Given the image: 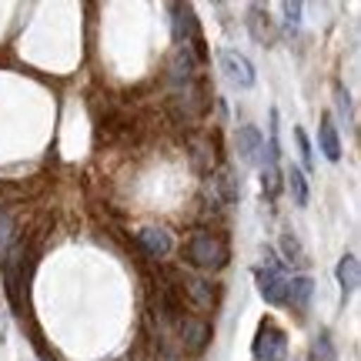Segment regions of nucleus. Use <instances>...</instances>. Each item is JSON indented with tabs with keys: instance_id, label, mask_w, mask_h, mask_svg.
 Returning <instances> with one entry per match:
<instances>
[{
	"instance_id": "obj_13",
	"label": "nucleus",
	"mask_w": 361,
	"mask_h": 361,
	"mask_svg": "<svg viewBox=\"0 0 361 361\" xmlns=\"http://www.w3.org/2000/svg\"><path fill=\"white\" fill-rule=\"evenodd\" d=\"M284 184H288V191H291V197H295L298 207H308V178L301 174V168H288V174H284Z\"/></svg>"
},
{
	"instance_id": "obj_15",
	"label": "nucleus",
	"mask_w": 361,
	"mask_h": 361,
	"mask_svg": "<svg viewBox=\"0 0 361 361\" xmlns=\"http://www.w3.org/2000/svg\"><path fill=\"white\" fill-rule=\"evenodd\" d=\"M13 238H17V231H13V221H11V214L0 207V258H4V261L11 258Z\"/></svg>"
},
{
	"instance_id": "obj_5",
	"label": "nucleus",
	"mask_w": 361,
	"mask_h": 361,
	"mask_svg": "<svg viewBox=\"0 0 361 361\" xmlns=\"http://www.w3.org/2000/svg\"><path fill=\"white\" fill-rule=\"evenodd\" d=\"M255 281H258V295L268 305H284L288 298V278L281 268H255Z\"/></svg>"
},
{
	"instance_id": "obj_21",
	"label": "nucleus",
	"mask_w": 361,
	"mask_h": 361,
	"mask_svg": "<svg viewBox=\"0 0 361 361\" xmlns=\"http://www.w3.org/2000/svg\"><path fill=\"white\" fill-rule=\"evenodd\" d=\"M295 141H298V151H301V157H305V168H314V164H311V141H308V134H305V130L301 128H295Z\"/></svg>"
},
{
	"instance_id": "obj_11",
	"label": "nucleus",
	"mask_w": 361,
	"mask_h": 361,
	"mask_svg": "<svg viewBox=\"0 0 361 361\" xmlns=\"http://www.w3.org/2000/svg\"><path fill=\"white\" fill-rule=\"evenodd\" d=\"M180 284H184V295L191 298L201 311L214 308V288H211L204 278H180Z\"/></svg>"
},
{
	"instance_id": "obj_4",
	"label": "nucleus",
	"mask_w": 361,
	"mask_h": 361,
	"mask_svg": "<svg viewBox=\"0 0 361 361\" xmlns=\"http://www.w3.org/2000/svg\"><path fill=\"white\" fill-rule=\"evenodd\" d=\"M178 335H180V348L191 351V355H201L211 341V324L197 314H180L178 318Z\"/></svg>"
},
{
	"instance_id": "obj_12",
	"label": "nucleus",
	"mask_w": 361,
	"mask_h": 361,
	"mask_svg": "<svg viewBox=\"0 0 361 361\" xmlns=\"http://www.w3.org/2000/svg\"><path fill=\"white\" fill-rule=\"evenodd\" d=\"M335 274H338V284H341L345 291H355V288H358V281H361V268H358V258H355V255H345V258L338 261Z\"/></svg>"
},
{
	"instance_id": "obj_10",
	"label": "nucleus",
	"mask_w": 361,
	"mask_h": 361,
	"mask_svg": "<svg viewBox=\"0 0 361 361\" xmlns=\"http://www.w3.org/2000/svg\"><path fill=\"white\" fill-rule=\"evenodd\" d=\"M311 291H314V281H311L308 274L288 278V298H284V305L305 311V308H308V301H311Z\"/></svg>"
},
{
	"instance_id": "obj_2",
	"label": "nucleus",
	"mask_w": 361,
	"mask_h": 361,
	"mask_svg": "<svg viewBox=\"0 0 361 361\" xmlns=\"http://www.w3.org/2000/svg\"><path fill=\"white\" fill-rule=\"evenodd\" d=\"M255 361H288V338L274 322H261L258 338L251 345Z\"/></svg>"
},
{
	"instance_id": "obj_14",
	"label": "nucleus",
	"mask_w": 361,
	"mask_h": 361,
	"mask_svg": "<svg viewBox=\"0 0 361 361\" xmlns=\"http://www.w3.org/2000/svg\"><path fill=\"white\" fill-rule=\"evenodd\" d=\"M247 27H251V34H255V40H258V44H271V40H274V27H271V20H268V11L251 7Z\"/></svg>"
},
{
	"instance_id": "obj_22",
	"label": "nucleus",
	"mask_w": 361,
	"mask_h": 361,
	"mask_svg": "<svg viewBox=\"0 0 361 361\" xmlns=\"http://www.w3.org/2000/svg\"><path fill=\"white\" fill-rule=\"evenodd\" d=\"M284 24H288V30H298V24H301V4H284Z\"/></svg>"
},
{
	"instance_id": "obj_7",
	"label": "nucleus",
	"mask_w": 361,
	"mask_h": 361,
	"mask_svg": "<svg viewBox=\"0 0 361 361\" xmlns=\"http://www.w3.org/2000/svg\"><path fill=\"white\" fill-rule=\"evenodd\" d=\"M261 144H264V137H261V130L255 128V124H241L238 134H234V147H238V157H241L245 164H258Z\"/></svg>"
},
{
	"instance_id": "obj_20",
	"label": "nucleus",
	"mask_w": 361,
	"mask_h": 361,
	"mask_svg": "<svg viewBox=\"0 0 361 361\" xmlns=\"http://www.w3.org/2000/svg\"><path fill=\"white\" fill-rule=\"evenodd\" d=\"M335 104H338V114L345 117V121H348L351 128H355V107H351V97H348V90L341 87V84H338L335 87Z\"/></svg>"
},
{
	"instance_id": "obj_16",
	"label": "nucleus",
	"mask_w": 361,
	"mask_h": 361,
	"mask_svg": "<svg viewBox=\"0 0 361 361\" xmlns=\"http://www.w3.org/2000/svg\"><path fill=\"white\" fill-rule=\"evenodd\" d=\"M191 157H194V164H197V171H211V164H214V154H211V144L207 141H194Z\"/></svg>"
},
{
	"instance_id": "obj_23",
	"label": "nucleus",
	"mask_w": 361,
	"mask_h": 361,
	"mask_svg": "<svg viewBox=\"0 0 361 361\" xmlns=\"http://www.w3.org/2000/svg\"><path fill=\"white\" fill-rule=\"evenodd\" d=\"M7 335V322H4V311H0V338Z\"/></svg>"
},
{
	"instance_id": "obj_18",
	"label": "nucleus",
	"mask_w": 361,
	"mask_h": 361,
	"mask_svg": "<svg viewBox=\"0 0 361 361\" xmlns=\"http://www.w3.org/2000/svg\"><path fill=\"white\" fill-rule=\"evenodd\" d=\"M311 355H314V361H335V345H331L328 331H322V335H318V341L311 345Z\"/></svg>"
},
{
	"instance_id": "obj_3",
	"label": "nucleus",
	"mask_w": 361,
	"mask_h": 361,
	"mask_svg": "<svg viewBox=\"0 0 361 361\" xmlns=\"http://www.w3.org/2000/svg\"><path fill=\"white\" fill-rule=\"evenodd\" d=\"M218 64L221 71H224V78L231 80L234 87H255V80H258V71H255V64L247 61L245 54H238V51H221L218 54Z\"/></svg>"
},
{
	"instance_id": "obj_6",
	"label": "nucleus",
	"mask_w": 361,
	"mask_h": 361,
	"mask_svg": "<svg viewBox=\"0 0 361 361\" xmlns=\"http://www.w3.org/2000/svg\"><path fill=\"white\" fill-rule=\"evenodd\" d=\"M168 78L180 87H191L194 78H197V57H194L188 47H178V51L171 54L168 61Z\"/></svg>"
},
{
	"instance_id": "obj_17",
	"label": "nucleus",
	"mask_w": 361,
	"mask_h": 361,
	"mask_svg": "<svg viewBox=\"0 0 361 361\" xmlns=\"http://www.w3.org/2000/svg\"><path fill=\"white\" fill-rule=\"evenodd\" d=\"M261 191L268 194V197H278V191H281V174H278V168H261Z\"/></svg>"
},
{
	"instance_id": "obj_9",
	"label": "nucleus",
	"mask_w": 361,
	"mask_h": 361,
	"mask_svg": "<svg viewBox=\"0 0 361 361\" xmlns=\"http://www.w3.org/2000/svg\"><path fill=\"white\" fill-rule=\"evenodd\" d=\"M318 144H322V151L328 161H341V137H338V128L331 114L322 117V124H318Z\"/></svg>"
},
{
	"instance_id": "obj_19",
	"label": "nucleus",
	"mask_w": 361,
	"mask_h": 361,
	"mask_svg": "<svg viewBox=\"0 0 361 361\" xmlns=\"http://www.w3.org/2000/svg\"><path fill=\"white\" fill-rule=\"evenodd\" d=\"M281 251L288 261H295V264H305V251H301V245H298L295 234H281Z\"/></svg>"
},
{
	"instance_id": "obj_8",
	"label": "nucleus",
	"mask_w": 361,
	"mask_h": 361,
	"mask_svg": "<svg viewBox=\"0 0 361 361\" xmlns=\"http://www.w3.org/2000/svg\"><path fill=\"white\" fill-rule=\"evenodd\" d=\"M137 245L144 247L147 258H164L171 251V234L164 228H141L137 231Z\"/></svg>"
},
{
	"instance_id": "obj_1",
	"label": "nucleus",
	"mask_w": 361,
	"mask_h": 361,
	"mask_svg": "<svg viewBox=\"0 0 361 361\" xmlns=\"http://www.w3.org/2000/svg\"><path fill=\"white\" fill-rule=\"evenodd\" d=\"M180 258L197 271H221L228 264V241H224L218 231L197 228V231L188 238V245L180 247Z\"/></svg>"
}]
</instances>
